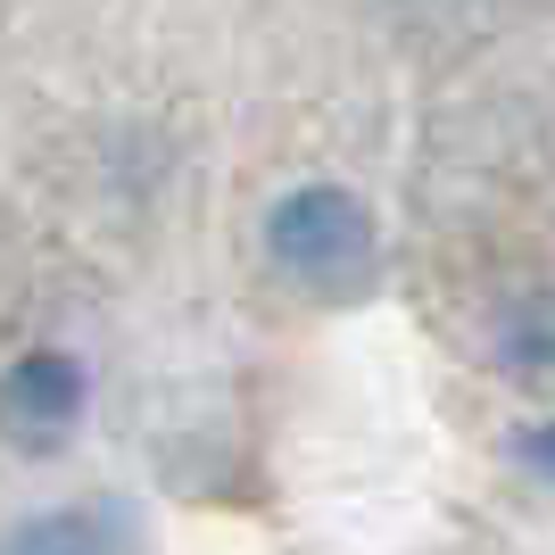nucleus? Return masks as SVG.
I'll list each match as a JSON object with an SVG mask.
<instances>
[{"instance_id":"1","label":"nucleus","mask_w":555,"mask_h":555,"mask_svg":"<svg viewBox=\"0 0 555 555\" xmlns=\"http://www.w3.org/2000/svg\"><path fill=\"white\" fill-rule=\"evenodd\" d=\"M266 257H274L282 282H299L307 299H357L382 266V241H373V208L340 183H299L282 191L274 216H266Z\"/></svg>"},{"instance_id":"2","label":"nucleus","mask_w":555,"mask_h":555,"mask_svg":"<svg viewBox=\"0 0 555 555\" xmlns=\"http://www.w3.org/2000/svg\"><path fill=\"white\" fill-rule=\"evenodd\" d=\"M83 406H92V373H83V357H67V348H25L17 365L0 373V431H9L25 456L67 448Z\"/></svg>"},{"instance_id":"3","label":"nucleus","mask_w":555,"mask_h":555,"mask_svg":"<svg viewBox=\"0 0 555 555\" xmlns=\"http://www.w3.org/2000/svg\"><path fill=\"white\" fill-rule=\"evenodd\" d=\"M0 555H116V522L108 514H83V506H59V514H34L0 539Z\"/></svg>"},{"instance_id":"4","label":"nucleus","mask_w":555,"mask_h":555,"mask_svg":"<svg viewBox=\"0 0 555 555\" xmlns=\"http://www.w3.org/2000/svg\"><path fill=\"white\" fill-rule=\"evenodd\" d=\"M498 357L506 373H555V307H522L498 324Z\"/></svg>"},{"instance_id":"5","label":"nucleus","mask_w":555,"mask_h":555,"mask_svg":"<svg viewBox=\"0 0 555 555\" xmlns=\"http://www.w3.org/2000/svg\"><path fill=\"white\" fill-rule=\"evenodd\" d=\"M514 456L531 464L539 481H555V423H531V431H522V448H514Z\"/></svg>"}]
</instances>
